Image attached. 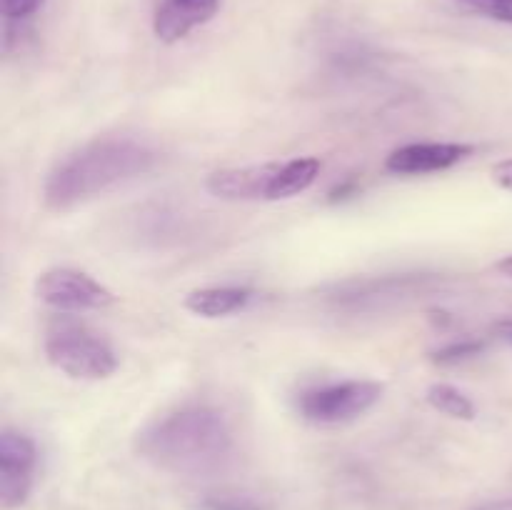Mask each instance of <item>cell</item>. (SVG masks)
Masks as SVG:
<instances>
[{"label": "cell", "mask_w": 512, "mask_h": 510, "mask_svg": "<svg viewBox=\"0 0 512 510\" xmlns=\"http://www.w3.org/2000/svg\"><path fill=\"white\" fill-rule=\"evenodd\" d=\"M485 350V340H455V343H448L443 345V348L435 350L433 355H430V360H433L435 365H458V363H465V360L475 358V355H480Z\"/></svg>", "instance_id": "4fadbf2b"}, {"label": "cell", "mask_w": 512, "mask_h": 510, "mask_svg": "<svg viewBox=\"0 0 512 510\" xmlns=\"http://www.w3.org/2000/svg\"><path fill=\"white\" fill-rule=\"evenodd\" d=\"M383 383L378 380H340L300 393V418L313 425H343L368 413L383 398Z\"/></svg>", "instance_id": "277c9868"}, {"label": "cell", "mask_w": 512, "mask_h": 510, "mask_svg": "<svg viewBox=\"0 0 512 510\" xmlns=\"http://www.w3.org/2000/svg\"><path fill=\"white\" fill-rule=\"evenodd\" d=\"M495 330H498V333H500V338H505V340H508V343H512V318L500 320V323L495 325Z\"/></svg>", "instance_id": "d6986e66"}, {"label": "cell", "mask_w": 512, "mask_h": 510, "mask_svg": "<svg viewBox=\"0 0 512 510\" xmlns=\"http://www.w3.org/2000/svg\"><path fill=\"white\" fill-rule=\"evenodd\" d=\"M158 155L143 140L110 135L80 145L53 165L43 183L45 208L65 213L128 180L140 178L155 165Z\"/></svg>", "instance_id": "7a4b0ae2"}, {"label": "cell", "mask_w": 512, "mask_h": 510, "mask_svg": "<svg viewBox=\"0 0 512 510\" xmlns=\"http://www.w3.org/2000/svg\"><path fill=\"white\" fill-rule=\"evenodd\" d=\"M280 163L243 165V168L215 170L205 180L210 195L220 200H268L270 183L278 173Z\"/></svg>", "instance_id": "9c48e42d"}, {"label": "cell", "mask_w": 512, "mask_h": 510, "mask_svg": "<svg viewBox=\"0 0 512 510\" xmlns=\"http://www.w3.org/2000/svg\"><path fill=\"white\" fill-rule=\"evenodd\" d=\"M220 0H160L153 15V33L160 43L173 45L218 15Z\"/></svg>", "instance_id": "ba28073f"}, {"label": "cell", "mask_w": 512, "mask_h": 510, "mask_svg": "<svg viewBox=\"0 0 512 510\" xmlns=\"http://www.w3.org/2000/svg\"><path fill=\"white\" fill-rule=\"evenodd\" d=\"M45 0H0L5 20H25L43 8Z\"/></svg>", "instance_id": "9a60e30c"}, {"label": "cell", "mask_w": 512, "mask_h": 510, "mask_svg": "<svg viewBox=\"0 0 512 510\" xmlns=\"http://www.w3.org/2000/svg\"><path fill=\"white\" fill-rule=\"evenodd\" d=\"M493 180L503 190H510L512 193V158L500 160V163L493 165Z\"/></svg>", "instance_id": "2e32d148"}, {"label": "cell", "mask_w": 512, "mask_h": 510, "mask_svg": "<svg viewBox=\"0 0 512 510\" xmlns=\"http://www.w3.org/2000/svg\"><path fill=\"white\" fill-rule=\"evenodd\" d=\"M45 358L75 380H105L118 370V355L108 340L78 323H60L45 335Z\"/></svg>", "instance_id": "3957f363"}, {"label": "cell", "mask_w": 512, "mask_h": 510, "mask_svg": "<svg viewBox=\"0 0 512 510\" xmlns=\"http://www.w3.org/2000/svg\"><path fill=\"white\" fill-rule=\"evenodd\" d=\"M468 143H408L395 148L385 158V170L395 175H428L443 173L473 155Z\"/></svg>", "instance_id": "52a82bcc"}, {"label": "cell", "mask_w": 512, "mask_h": 510, "mask_svg": "<svg viewBox=\"0 0 512 510\" xmlns=\"http://www.w3.org/2000/svg\"><path fill=\"white\" fill-rule=\"evenodd\" d=\"M38 448L33 438L20 430L0 433V508L18 510L25 505L35 483Z\"/></svg>", "instance_id": "8992f818"}, {"label": "cell", "mask_w": 512, "mask_h": 510, "mask_svg": "<svg viewBox=\"0 0 512 510\" xmlns=\"http://www.w3.org/2000/svg\"><path fill=\"white\" fill-rule=\"evenodd\" d=\"M135 450L165 473L213 475L233 460L235 435L218 408L183 405L150 420L135 435Z\"/></svg>", "instance_id": "6da1fadb"}, {"label": "cell", "mask_w": 512, "mask_h": 510, "mask_svg": "<svg viewBox=\"0 0 512 510\" xmlns=\"http://www.w3.org/2000/svg\"><path fill=\"white\" fill-rule=\"evenodd\" d=\"M35 298L63 313L103 310L115 303L113 290L75 268H50L35 280Z\"/></svg>", "instance_id": "5b68a950"}, {"label": "cell", "mask_w": 512, "mask_h": 510, "mask_svg": "<svg viewBox=\"0 0 512 510\" xmlns=\"http://www.w3.org/2000/svg\"><path fill=\"white\" fill-rule=\"evenodd\" d=\"M490 18L500 20V23H510L512 25V8H508V10H495V13H490Z\"/></svg>", "instance_id": "44dd1931"}, {"label": "cell", "mask_w": 512, "mask_h": 510, "mask_svg": "<svg viewBox=\"0 0 512 510\" xmlns=\"http://www.w3.org/2000/svg\"><path fill=\"white\" fill-rule=\"evenodd\" d=\"M495 270H498V273H503L505 278H512V255H505V258H500L498 263H495Z\"/></svg>", "instance_id": "ffe728a7"}, {"label": "cell", "mask_w": 512, "mask_h": 510, "mask_svg": "<svg viewBox=\"0 0 512 510\" xmlns=\"http://www.w3.org/2000/svg\"><path fill=\"white\" fill-rule=\"evenodd\" d=\"M475 510H512V498H505V500H493V503H485V505H478Z\"/></svg>", "instance_id": "ac0fdd59"}, {"label": "cell", "mask_w": 512, "mask_h": 510, "mask_svg": "<svg viewBox=\"0 0 512 510\" xmlns=\"http://www.w3.org/2000/svg\"><path fill=\"white\" fill-rule=\"evenodd\" d=\"M428 403L433 405L438 413L448 415L455 420H473L475 418V403L463 393L460 388L450 383H435L430 385L428 393H425Z\"/></svg>", "instance_id": "7c38bea8"}, {"label": "cell", "mask_w": 512, "mask_h": 510, "mask_svg": "<svg viewBox=\"0 0 512 510\" xmlns=\"http://www.w3.org/2000/svg\"><path fill=\"white\" fill-rule=\"evenodd\" d=\"M200 510H263L253 498L235 493H215L200 500Z\"/></svg>", "instance_id": "5bb4252c"}, {"label": "cell", "mask_w": 512, "mask_h": 510, "mask_svg": "<svg viewBox=\"0 0 512 510\" xmlns=\"http://www.w3.org/2000/svg\"><path fill=\"white\" fill-rule=\"evenodd\" d=\"M320 168H323V163H320L318 158H313V155L280 163L278 173H275L273 183H270L268 200H285L293 198V195L305 193V190L318 180Z\"/></svg>", "instance_id": "8fae6325"}, {"label": "cell", "mask_w": 512, "mask_h": 510, "mask_svg": "<svg viewBox=\"0 0 512 510\" xmlns=\"http://www.w3.org/2000/svg\"><path fill=\"white\" fill-rule=\"evenodd\" d=\"M253 293L248 288H235V285H210V288H198L185 295L183 305L193 315L200 318H225L250 303Z\"/></svg>", "instance_id": "30bf717a"}, {"label": "cell", "mask_w": 512, "mask_h": 510, "mask_svg": "<svg viewBox=\"0 0 512 510\" xmlns=\"http://www.w3.org/2000/svg\"><path fill=\"white\" fill-rule=\"evenodd\" d=\"M458 3L470 5V8H478L483 13H495V10H508L512 8V0H458Z\"/></svg>", "instance_id": "e0dca14e"}]
</instances>
